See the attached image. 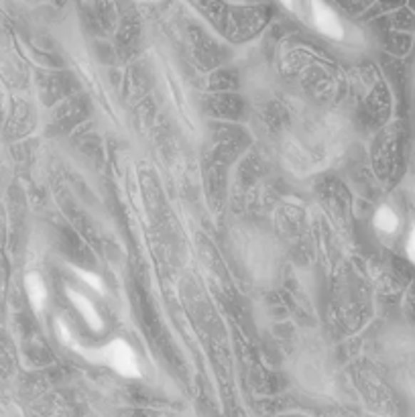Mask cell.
I'll use <instances>...</instances> for the list:
<instances>
[{"instance_id": "obj_1", "label": "cell", "mask_w": 415, "mask_h": 417, "mask_svg": "<svg viewBox=\"0 0 415 417\" xmlns=\"http://www.w3.org/2000/svg\"><path fill=\"white\" fill-rule=\"evenodd\" d=\"M71 350H76L78 354H82L86 361L96 362V364H104V366H111L114 373H118L125 379H138L140 376V366H138V359L135 354L133 346L121 340V338H114L108 344L100 348H88L82 344H73Z\"/></svg>"}, {"instance_id": "obj_2", "label": "cell", "mask_w": 415, "mask_h": 417, "mask_svg": "<svg viewBox=\"0 0 415 417\" xmlns=\"http://www.w3.org/2000/svg\"><path fill=\"white\" fill-rule=\"evenodd\" d=\"M312 11V23L318 29L319 33L328 39L334 41H342L344 39V25L338 19V14L334 13L332 9L324 2H312L309 4Z\"/></svg>"}, {"instance_id": "obj_3", "label": "cell", "mask_w": 415, "mask_h": 417, "mask_svg": "<svg viewBox=\"0 0 415 417\" xmlns=\"http://www.w3.org/2000/svg\"><path fill=\"white\" fill-rule=\"evenodd\" d=\"M66 295H68V299L71 302V306L78 309V314L82 316L83 321L88 324V328L92 330V332H104V318L100 316V312H98V307L83 295V293L76 292V289H71V287H66Z\"/></svg>"}, {"instance_id": "obj_4", "label": "cell", "mask_w": 415, "mask_h": 417, "mask_svg": "<svg viewBox=\"0 0 415 417\" xmlns=\"http://www.w3.org/2000/svg\"><path fill=\"white\" fill-rule=\"evenodd\" d=\"M25 292H27L29 304L33 307V312L39 316L47 306V285L39 273H29L25 277Z\"/></svg>"}, {"instance_id": "obj_5", "label": "cell", "mask_w": 415, "mask_h": 417, "mask_svg": "<svg viewBox=\"0 0 415 417\" xmlns=\"http://www.w3.org/2000/svg\"><path fill=\"white\" fill-rule=\"evenodd\" d=\"M373 224L376 230L387 232V235H393V232L399 228V218H397V214L389 208V206H381V208L374 212Z\"/></svg>"}, {"instance_id": "obj_6", "label": "cell", "mask_w": 415, "mask_h": 417, "mask_svg": "<svg viewBox=\"0 0 415 417\" xmlns=\"http://www.w3.org/2000/svg\"><path fill=\"white\" fill-rule=\"evenodd\" d=\"M69 269H71V271H73V275L80 279V281H83L90 289H94V292L100 293V295H104V293H106L104 281H102L100 275L92 273V271H86V269H82V267H73V264H69Z\"/></svg>"}, {"instance_id": "obj_7", "label": "cell", "mask_w": 415, "mask_h": 417, "mask_svg": "<svg viewBox=\"0 0 415 417\" xmlns=\"http://www.w3.org/2000/svg\"><path fill=\"white\" fill-rule=\"evenodd\" d=\"M407 257H409V261L415 264V226L411 228V232H409V237H407Z\"/></svg>"}]
</instances>
